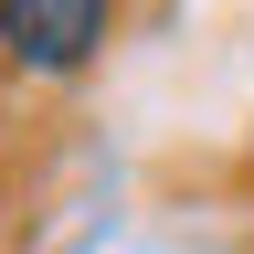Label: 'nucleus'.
I'll use <instances>...</instances> for the list:
<instances>
[{"label": "nucleus", "mask_w": 254, "mask_h": 254, "mask_svg": "<svg viewBox=\"0 0 254 254\" xmlns=\"http://www.w3.org/2000/svg\"><path fill=\"white\" fill-rule=\"evenodd\" d=\"M117 11L106 0H0V64L11 74H74L106 53Z\"/></svg>", "instance_id": "1"}]
</instances>
